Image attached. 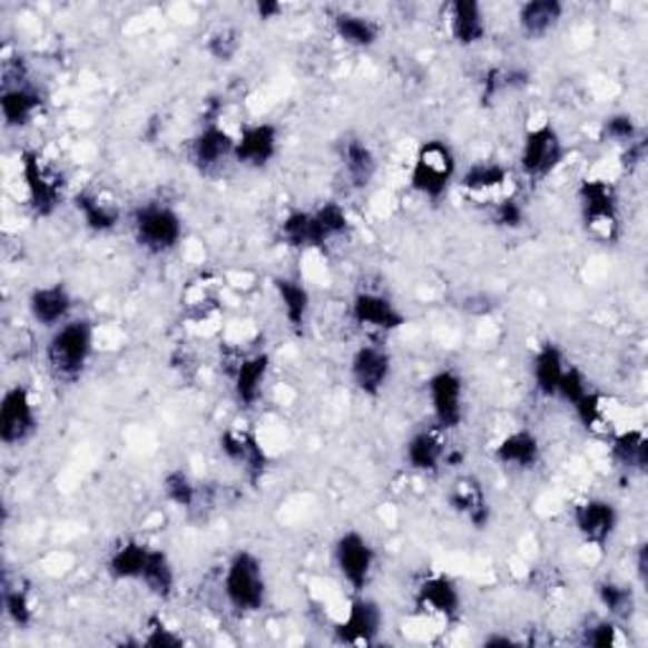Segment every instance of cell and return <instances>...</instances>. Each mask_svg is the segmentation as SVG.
Instances as JSON below:
<instances>
[{
	"label": "cell",
	"mask_w": 648,
	"mask_h": 648,
	"mask_svg": "<svg viewBox=\"0 0 648 648\" xmlns=\"http://www.w3.org/2000/svg\"><path fill=\"white\" fill-rule=\"evenodd\" d=\"M95 355V327L87 320H69L46 342V365L61 383L79 381Z\"/></svg>",
	"instance_id": "1"
},
{
	"label": "cell",
	"mask_w": 648,
	"mask_h": 648,
	"mask_svg": "<svg viewBox=\"0 0 648 648\" xmlns=\"http://www.w3.org/2000/svg\"><path fill=\"white\" fill-rule=\"evenodd\" d=\"M411 188L421 198L439 203L449 196L451 185L459 180V160L446 140H425L415 150L411 165Z\"/></svg>",
	"instance_id": "2"
},
{
	"label": "cell",
	"mask_w": 648,
	"mask_h": 648,
	"mask_svg": "<svg viewBox=\"0 0 648 648\" xmlns=\"http://www.w3.org/2000/svg\"><path fill=\"white\" fill-rule=\"evenodd\" d=\"M224 596L236 613H258L266 606L268 582L264 562L252 550L230 554L224 572Z\"/></svg>",
	"instance_id": "3"
},
{
	"label": "cell",
	"mask_w": 648,
	"mask_h": 648,
	"mask_svg": "<svg viewBox=\"0 0 648 648\" xmlns=\"http://www.w3.org/2000/svg\"><path fill=\"white\" fill-rule=\"evenodd\" d=\"M580 218L592 238L613 244L620 236V196L613 183L603 178H586L578 188Z\"/></svg>",
	"instance_id": "4"
},
{
	"label": "cell",
	"mask_w": 648,
	"mask_h": 648,
	"mask_svg": "<svg viewBox=\"0 0 648 648\" xmlns=\"http://www.w3.org/2000/svg\"><path fill=\"white\" fill-rule=\"evenodd\" d=\"M129 226H132L137 246L155 256L175 252L185 236L180 213L165 206V203H145V206H137L132 216H129Z\"/></svg>",
	"instance_id": "5"
},
{
	"label": "cell",
	"mask_w": 648,
	"mask_h": 648,
	"mask_svg": "<svg viewBox=\"0 0 648 648\" xmlns=\"http://www.w3.org/2000/svg\"><path fill=\"white\" fill-rule=\"evenodd\" d=\"M564 155H568V150H564L558 127L552 122H540L524 132L517 163H520V170L527 180L540 183L558 173Z\"/></svg>",
	"instance_id": "6"
},
{
	"label": "cell",
	"mask_w": 648,
	"mask_h": 648,
	"mask_svg": "<svg viewBox=\"0 0 648 648\" xmlns=\"http://www.w3.org/2000/svg\"><path fill=\"white\" fill-rule=\"evenodd\" d=\"M21 178L26 185V196H29V206L36 216H53L63 200V188H67L63 175L41 153L26 150L21 155Z\"/></svg>",
	"instance_id": "7"
},
{
	"label": "cell",
	"mask_w": 648,
	"mask_h": 648,
	"mask_svg": "<svg viewBox=\"0 0 648 648\" xmlns=\"http://www.w3.org/2000/svg\"><path fill=\"white\" fill-rule=\"evenodd\" d=\"M332 560H335L340 578L353 588V592H365L370 580H373L377 552L363 532H342L335 542V550H332Z\"/></svg>",
	"instance_id": "8"
},
{
	"label": "cell",
	"mask_w": 648,
	"mask_h": 648,
	"mask_svg": "<svg viewBox=\"0 0 648 648\" xmlns=\"http://www.w3.org/2000/svg\"><path fill=\"white\" fill-rule=\"evenodd\" d=\"M425 391H429L431 415H433V423H436V429L456 431L459 425L464 423V415H467L464 377L451 367L436 370V373L429 377V383H425Z\"/></svg>",
	"instance_id": "9"
},
{
	"label": "cell",
	"mask_w": 648,
	"mask_h": 648,
	"mask_svg": "<svg viewBox=\"0 0 648 648\" xmlns=\"http://www.w3.org/2000/svg\"><path fill=\"white\" fill-rule=\"evenodd\" d=\"M39 431V413L31 391L26 385H11L0 397V441L3 446L16 449L29 443Z\"/></svg>",
	"instance_id": "10"
},
{
	"label": "cell",
	"mask_w": 648,
	"mask_h": 648,
	"mask_svg": "<svg viewBox=\"0 0 648 648\" xmlns=\"http://www.w3.org/2000/svg\"><path fill=\"white\" fill-rule=\"evenodd\" d=\"M383 624L385 613L381 603L363 596V592H355L345 616L335 626V638L347 646H373L383 634Z\"/></svg>",
	"instance_id": "11"
},
{
	"label": "cell",
	"mask_w": 648,
	"mask_h": 648,
	"mask_svg": "<svg viewBox=\"0 0 648 648\" xmlns=\"http://www.w3.org/2000/svg\"><path fill=\"white\" fill-rule=\"evenodd\" d=\"M572 524H576V532L582 542L590 544V548L606 550L618 532L620 512L610 499L588 497L572 509Z\"/></svg>",
	"instance_id": "12"
},
{
	"label": "cell",
	"mask_w": 648,
	"mask_h": 648,
	"mask_svg": "<svg viewBox=\"0 0 648 648\" xmlns=\"http://www.w3.org/2000/svg\"><path fill=\"white\" fill-rule=\"evenodd\" d=\"M393 377V355L381 345H360L350 357V381L365 397H381Z\"/></svg>",
	"instance_id": "13"
},
{
	"label": "cell",
	"mask_w": 648,
	"mask_h": 648,
	"mask_svg": "<svg viewBox=\"0 0 648 648\" xmlns=\"http://www.w3.org/2000/svg\"><path fill=\"white\" fill-rule=\"evenodd\" d=\"M350 317L360 330L377 332V335H391L409 320L391 296L377 292H357L350 304Z\"/></svg>",
	"instance_id": "14"
},
{
	"label": "cell",
	"mask_w": 648,
	"mask_h": 648,
	"mask_svg": "<svg viewBox=\"0 0 648 648\" xmlns=\"http://www.w3.org/2000/svg\"><path fill=\"white\" fill-rule=\"evenodd\" d=\"M279 155V127L256 122L240 129L234 145V163L248 170H264Z\"/></svg>",
	"instance_id": "15"
},
{
	"label": "cell",
	"mask_w": 648,
	"mask_h": 648,
	"mask_svg": "<svg viewBox=\"0 0 648 648\" xmlns=\"http://www.w3.org/2000/svg\"><path fill=\"white\" fill-rule=\"evenodd\" d=\"M220 453H224L230 464H236L244 471V477L252 481L254 487L264 479L268 469V453L254 431L248 429L224 431V436H220Z\"/></svg>",
	"instance_id": "16"
},
{
	"label": "cell",
	"mask_w": 648,
	"mask_h": 648,
	"mask_svg": "<svg viewBox=\"0 0 648 648\" xmlns=\"http://www.w3.org/2000/svg\"><path fill=\"white\" fill-rule=\"evenodd\" d=\"M236 137L218 122H206L190 140V163L203 175H216L228 160H234Z\"/></svg>",
	"instance_id": "17"
},
{
	"label": "cell",
	"mask_w": 648,
	"mask_h": 648,
	"mask_svg": "<svg viewBox=\"0 0 648 648\" xmlns=\"http://www.w3.org/2000/svg\"><path fill=\"white\" fill-rule=\"evenodd\" d=\"M413 603L419 608V613L441 618L449 624V620H456L461 616L464 600H461L459 586L449 576H429L415 588Z\"/></svg>",
	"instance_id": "18"
},
{
	"label": "cell",
	"mask_w": 648,
	"mask_h": 648,
	"mask_svg": "<svg viewBox=\"0 0 648 648\" xmlns=\"http://www.w3.org/2000/svg\"><path fill=\"white\" fill-rule=\"evenodd\" d=\"M29 312L36 324L46 330H57L71 320L73 296L67 284L53 282L46 286H36L29 296Z\"/></svg>",
	"instance_id": "19"
},
{
	"label": "cell",
	"mask_w": 648,
	"mask_h": 648,
	"mask_svg": "<svg viewBox=\"0 0 648 648\" xmlns=\"http://www.w3.org/2000/svg\"><path fill=\"white\" fill-rule=\"evenodd\" d=\"M449 504L453 512L474 527V530H487L492 524V504L477 477H459L449 489Z\"/></svg>",
	"instance_id": "20"
},
{
	"label": "cell",
	"mask_w": 648,
	"mask_h": 648,
	"mask_svg": "<svg viewBox=\"0 0 648 648\" xmlns=\"http://www.w3.org/2000/svg\"><path fill=\"white\" fill-rule=\"evenodd\" d=\"M279 238L294 252H317L332 244L317 210H289L279 224Z\"/></svg>",
	"instance_id": "21"
},
{
	"label": "cell",
	"mask_w": 648,
	"mask_h": 648,
	"mask_svg": "<svg viewBox=\"0 0 648 648\" xmlns=\"http://www.w3.org/2000/svg\"><path fill=\"white\" fill-rule=\"evenodd\" d=\"M340 165L345 170L347 183L353 185L355 190H365L373 185L377 175V155L373 147H370L363 137L347 135L340 140Z\"/></svg>",
	"instance_id": "22"
},
{
	"label": "cell",
	"mask_w": 648,
	"mask_h": 648,
	"mask_svg": "<svg viewBox=\"0 0 648 648\" xmlns=\"http://www.w3.org/2000/svg\"><path fill=\"white\" fill-rule=\"evenodd\" d=\"M46 97L36 87L13 85L0 91V115L8 129L29 127L43 112Z\"/></svg>",
	"instance_id": "23"
},
{
	"label": "cell",
	"mask_w": 648,
	"mask_h": 648,
	"mask_svg": "<svg viewBox=\"0 0 648 648\" xmlns=\"http://www.w3.org/2000/svg\"><path fill=\"white\" fill-rule=\"evenodd\" d=\"M446 446H443L439 429H421L405 441L403 461L415 474H439L446 461Z\"/></svg>",
	"instance_id": "24"
},
{
	"label": "cell",
	"mask_w": 648,
	"mask_h": 648,
	"mask_svg": "<svg viewBox=\"0 0 648 648\" xmlns=\"http://www.w3.org/2000/svg\"><path fill=\"white\" fill-rule=\"evenodd\" d=\"M540 459H542V443L532 431H527V429L509 431L507 436L499 439L494 446V461L504 469L530 471L540 464Z\"/></svg>",
	"instance_id": "25"
},
{
	"label": "cell",
	"mask_w": 648,
	"mask_h": 648,
	"mask_svg": "<svg viewBox=\"0 0 648 648\" xmlns=\"http://www.w3.org/2000/svg\"><path fill=\"white\" fill-rule=\"evenodd\" d=\"M272 370V357L266 353H254L240 360L234 370V397L240 409H254L264 397V385Z\"/></svg>",
	"instance_id": "26"
},
{
	"label": "cell",
	"mask_w": 648,
	"mask_h": 648,
	"mask_svg": "<svg viewBox=\"0 0 648 648\" xmlns=\"http://www.w3.org/2000/svg\"><path fill=\"white\" fill-rule=\"evenodd\" d=\"M568 365L570 363L564 360V353L554 342H542L532 357L534 391L542 397H558V387Z\"/></svg>",
	"instance_id": "27"
},
{
	"label": "cell",
	"mask_w": 648,
	"mask_h": 648,
	"mask_svg": "<svg viewBox=\"0 0 648 648\" xmlns=\"http://www.w3.org/2000/svg\"><path fill=\"white\" fill-rule=\"evenodd\" d=\"M449 29L451 39L459 46H477L487 36V18L484 8L477 0H456L449 6Z\"/></svg>",
	"instance_id": "28"
},
{
	"label": "cell",
	"mask_w": 648,
	"mask_h": 648,
	"mask_svg": "<svg viewBox=\"0 0 648 648\" xmlns=\"http://www.w3.org/2000/svg\"><path fill=\"white\" fill-rule=\"evenodd\" d=\"M73 208L85 220V226L95 234H112L122 224V210L112 200L99 196L95 190H81L73 196Z\"/></svg>",
	"instance_id": "29"
},
{
	"label": "cell",
	"mask_w": 648,
	"mask_h": 648,
	"mask_svg": "<svg viewBox=\"0 0 648 648\" xmlns=\"http://www.w3.org/2000/svg\"><path fill=\"white\" fill-rule=\"evenodd\" d=\"M274 292L276 300L282 304L284 320L289 322V327L294 332H302L310 322L312 312V294L307 286L300 279H292V276H276L274 279Z\"/></svg>",
	"instance_id": "30"
},
{
	"label": "cell",
	"mask_w": 648,
	"mask_h": 648,
	"mask_svg": "<svg viewBox=\"0 0 648 648\" xmlns=\"http://www.w3.org/2000/svg\"><path fill=\"white\" fill-rule=\"evenodd\" d=\"M564 16V6L560 0H530L522 3L517 11V23L527 39H542V36L558 29Z\"/></svg>",
	"instance_id": "31"
},
{
	"label": "cell",
	"mask_w": 648,
	"mask_h": 648,
	"mask_svg": "<svg viewBox=\"0 0 648 648\" xmlns=\"http://www.w3.org/2000/svg\"><path fill=\"white\" fill-rule=\"evenodd\" d=\"M153 544L140 540H127L109 552L107 572L117 582H140Z\"/></svg>",
	"instance_id": "32"
},
{
	"label": "cell",
	"mask_w": 648,
	"mask_h": 648,
	"mask_svg": "<svg viewBox=\"0 0 648 648\" xmlns=\"http://www.w3.org/2000/svg\"><path fill=\"white\" fill-rule=\"evenodd\" d=\"M616 464L624 467L631 474H646L648 471V436L644 429L618 431L610 443Z\"/></svg>",
	"instance_id": "33"
},
{
	"label": "cell",
	"mask_w": 648,
	"mask_h": 648,
	"mask_svg": "<svg viewBox=\"0 0 648 648\" xmlns=\"http://www.w3.org/2000/svg\"><path fill=\"white\" fill-rule=\"evenodd\" d=\"M332 29H335L337 39L350 46V49H373L381 39V26L373 18L342 11L332 18Z\"/></svg>",
	"instance_id": "34"
},
{
	"label": "cell",
	"mask_w": 648,
	"mask_h": 648,
	"mask_svg": "<svg viewBox=\"0 0 648 648\" xmlns=\"http://www.w3.org/2000/svg\"><path fill=\"white\" fill-rule=\"evenodd\" d=\"M140 582L145 586V590L155 598H160V600L173 598L175 588H178V576H175V564L170 560V554L153 544L150 558H147Z\"/></svg>",
	"instance_id": "35"
},
{
	"label": "cell",
	"mask_w": 648,
	"mask_h": 648,
	"mask_svg": "<svg viewBox=\"0 0 648 648\" xmlns=\"http://www.w3.org/2000/svg\"><path fill=\"white\" fill-rule=\"evenodd\" d=\"M512 175H509V168L492 160H481L469 165L467 173L459 175V185L464 188L471 196H489V193H499L507 188V183Z\"/></svg>",
	"instance_id": "36"
},
{
	"label": "cell",
	"mask_w": 648,
	"mask_h": 648,
	"mask_svg": "<svg viewBox=\"0 0 648 648\" xmlns=\"http://www.w3.org/2000/svg\"><path fill=\"white\" fill-rule=\"evenodd\" d=\"M532 73L524 67H494L484 73L481 81V101L492 105L497 97L509 95V91H522L530 87Z\"/></svg>",
	"instance_id": "37"
},
{
	"label": "cell",
	"mask_w": 648,
	"mask_h": 648,
	"mask_svg": "<svg viewBox=\"0 0 648 648\" xmlns=\"http://www.w3.org/2000/svg\"><path fill=\"white\" fill-rule=\"evenodd\" d=\"M596 598L608 618L626 620L636 613V590L618 580H600L596 586Z\"/></svg>",
	"instance_id": "38"
},
{
	"label": "cell",
	"mask_w": 648,
	"mask_h": 648,
	"mask_svg": "<svg viewBox=\"0 0 648 648\" xmlns=\"http://www.w3.org/2000/svg\"><path fill=\"white\" fill-rule=\"evenodd\" d=\"M163 494L178 509H193L198 502V484L185 469H170L163 477Z\"/></svg>",
	"instance_id": "39"
},
{
	"label": "cell",
	"mask_w": 648,
	"mask_h": 648,
	"mask_svg": "<svg viewBox=\"0 0 648 648\" xmlns=\"http://www.w3.org/2000/svg\"><path fill=\"white\" fill-rule=\"evenodd\" d=\"M3 613L18 628H29L36 618L33 600L26 588H11L3 590Z\"/></svg>",
	"instance_id": "40"
},
{
	"label": "cell",
	"mask_w": 648,
	"mask_h": 648,
	"mask_svg": "<svg viewBox=\"0 0 648 648\" xmlns=\"http://www.w3.org/2000/svg\"><path fill=\"white\" fill-rule=\"evenodd\" d=\"M240 41H244V36H240L238 29L234 26H224V29L213 31L206 41V51L213 61L218 63H230L240 51Z\"/></svg>",
	"instance_id": "41"
},
{
	"label": "cell",
	"mask_w": 648,
	"mask_h": 648,
	"mask_svg": "<svg viewBox=\"0 0 648 648\" xmlns=\"http://www.w3.org/2000/svg\"><path fill=\"white\" fill-rule=\"evenodd\" d=\"M600 137L626 147L641 137V127H638L634 115L616 112V115H610L603 119V125H600Z\"/></svg>",
	"instance_id": "42"
},
{
	"label": "cell",
	"mask_w": 648,
	"mask_h": 648,
	"mask_svg": "<svg viewBox=\"0 0 648 648\" xmlns=\"http://www.w3.org/2000/svg\"><path fill=\"white\" fill-rule=\"evenodd\" d=\"M582 644L592 648H620L628 644V638L624 631H620L618 620L603 618V620H598V624L586 628V634H582Z\"/></svg>",
	"instance_id": "43"
},
{
	"label": "cell",
	"mask_w": 648,
	"mask_h": 648,
	"mask_svg": "<svg viewBox=\"0 0 648 648\" xmlns=\"http://www.w3.org/2000/svg\"><path fill=\"white\" fill-rule=\"evenodd\" d=\"M524 206L514 196L499 198L492 206V224L507 230H520L524 226Z\"/></svg>",
	"instance_id": "44"
},
{
	"label": "cell",
	"mask_w": 648,
	"mask_h": 648,
	"mask_svg": "<svg viewBox=\"0 0 648 648\" xmlns=\"http://www.w3.org/2000/svg\"><path fill=\"white\" fill-rule=\"evenodd\" d=\"M314 210H317V216L322 220L324 230H327L330 240L345 236L350 230V213L345 210V206H342V203L327 200V203H322V206L314 208Z\"/></svg>",
	"instance_id": "45"
},
{
	"label": "cell",
	"mask_w": 648,
	"mask_h": 648,
	"mask_svg": "<svg viewBox=\"0 0 648 648\" xmlns=\"http://www.w3.org/2000/svg\"><path fill=\"white\" fill-rule=\"evenodd\" d=\"M143 646L147 648H180L185 644V638L165 624L163 618H150V624H147V634L143 636Z\"/></svg>",
	"instance_id": "46"
},
{
	"label": "cell",
	"mask_w": 648,
	"mask_h": 648,
	"mask_svg": "<svg viewBox=\"0 0 648 648\" xmlns=\"http://www.w3.org/2000/svg\"><path fill=\"white\" fill-rule=\"evenodd\" d=\"M588 391H590V383H588V377L582 375V370H578L576 365H568L558 387L560 401H564L572 409V405H576Z\"/></svg>",
	"instance_id": "47"
},
{
	"label": "cell",
	"mask_w": 648,
	"mask_h": 648,
	"mask_svg": "<svg viewBox=\"0 0 648 648\" xmlns=\"http://www.w3.org/2000/svg\"><path fill=\"white\" fill-rule=\"evenodd\" d=\"M572 413H576V419L586 425V429H596V425L603 421V397L590 387V391L572 405Z\"/></svg>",
	"instance_id": "48"
},
{
	"label": "cell",
	"mask_w": 648,
	"mask_h": 648,
	"mask_svg": "<svg viewBox=\"0 0 648 648\" xmlns=\"http://www.w3.org/2000/svg\"><path fill=\"white\" fill-rule=\"evenodd\" d=\"M646 160V140L644 137H638L631 145L624 147V153H620V163H624V168H628V173L641 168Z\"/></svg>",
	"instance_id": "49"
},
{
	"label": "cell",
	"mask_w": 648,
	"mask_h": 648,
	"mask_svg": "<svg viewBox=\"0 0 648 648\" xmlns=\"http://www.w3.org/2000/svg\"><path fill=\"white\" fill-rule=\"evenodd\" d=\"M254 11L258 21H276L284 13V6L276 3V0H258Z\"/></svg>",
	"instance_id": "50"
},
{
	"label": "cell",
	"mask_w": 648,
	"mask_h": 648,
	"mask_svg": "<svg viewBox=\"0 0 648 648\" xmlns=\"http://www.w3.org/2000/svg\"><path fill=\"white\" fill-rule=\"evenodd\" d=\"M634 564H636V578L641 586H646V580H648V544L641 542L636 548V558H634Z\"/></svg>",
	"instance_id": "51"
},
{
	"label": "cell",
	"mask_w": 648,
	"mask_h": 648,
	"mask_svg": "<svg viewBox=\"0 0 648 648\" xmlns=\"http://www.w3.org/2000/svg\"><path fill=\"white\" fill-rule=\"evenodd\" d=\"M484 646H489V648H494V646H517V641H514V638H509V636H487Z\"/></svg>",
	"instance_id": "52"
}]
</instances>
